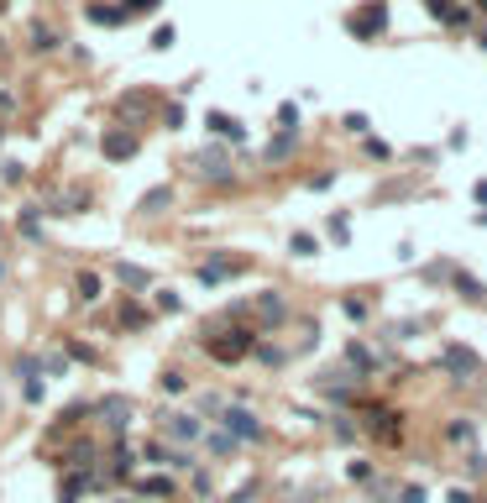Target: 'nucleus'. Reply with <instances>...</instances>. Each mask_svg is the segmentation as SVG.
<instances>
[{
	"mask_svg": "<svg viewBox=\"0 0 487 503\" xmlns=\"http://www.w3.org/2000/svg\"><path fill=\"white\" fill-rule=\"evenodd\" d=\"M346 26H351V37L372 42V37H378L382 26H388V6H378V0H372V6H362V11H351V16H346Z\"/></svg>",
	"mask_w": 487,
	"mask_h": 503,
	"instance_id": "obj_1",
	"label": "nucleus"
},
{
	"mask_svg": "<svg viewBox=\"0 0 487 503\" xmlns=\"http://www.w3.org/2000/svg\"><path fill=\"white\" fill-rule=\"evenodd\" d=\"M247 346H251V330H231V341H215L210 357H215V362H236Z\"/></svg>",
	"mask_w": 487,
	"mask_h": 503,
	"instance_id": "obj_2",
	"label": "nucleus"
},
{
	"mask_svg": "<svg viewBox=\"0 0 487 503\" xmlns=\"http://www.w3.org/2000/svg\"><path fill=\"white\" fill-rule=\"evenodd\" d=\"M204 126H210L215 136H226V142H241V121L226 116V110H210V116H204Z\"/></svg>",
	"mask_w": 487,
	"mask_h": 503,
	"instance_id": "obj_3",
	"label": "nucleus"
},
{
	"mask_svg": "<svg viewBox=\"0 0 487 503\" xmlns=\"http://www.w3.org/2000/svg\"><path fill=\"white\" fill-rule=\"evenodd\" d=\"M430 11H435V21H445V26H466V6H456V0H430Z\"/></svg>",
	"mask_w": 487,
	"mask_h": 503,
	"instance_id": "obj_4",
	"label": "nucleus"
},
{
	"mask_svg": "<svg viewBox=\"0 0 487 503\" xmlns=\"http://www.w3.org/2000/svg\"><path fill=\"white\" fill-rule=\"evenodd\" d=\"M131 152H136L131 132H105V157H131Z\"/></svg>",
	"mask_w": 487,
	"mask_h": 503,
	"instance_id": "obj_5",
	"label": "nucleus"
},
{
	"mask_svg": "<svg viewBox=\"0 0 487 503\" xmlns=\"http://www.w3.org/2000/svg\"><path fill=\"white\" fill-rule=\"evenodd\" d=\"M168 435H173V441H194V435H200L194 414H168Z\"/></svg>",
	"mask_w": 487,
	"mask_h": 503,
	"instance_id": "obj_6",
	"label": "nucleus"
},
{
	"mask_svg": "<svg viewBox=\"0 0 487 503\" xmlns=\"http://www.w3.org/2000/svg\"><path fill=\"white\" fill-rule=\"evenodd\" d=\"M226 425H231V430H236V435H251V441H257V435H262V425H257V419L247 414V409H231V414H226Z\"/></svg>",
	"mask_w": 487,
	"mask_h": 503,
	"instance_id": "obj_7",
	"label": "nucleus"
},
{
	"mask_svg": "<svg viewBox=\"0 0 487 503\" xmlns=\"http://www.w3.org/2000/svg\"><path fill=\"white\" fill-rule=\"evenodd\" d=\"M445 367H451V372H466V378H477V357H472V351H461V346L445 351Z\"/></svg>",
	"mask_w": 487,
	"mask_h": 503,
	"instance_id": "obj_8",
	"label": "nucleus"
},
{
	"mask_svg": "<svg viewBox=\"0 0 487 503\" xmlns=\"http://www.w3.org/2000/svg\"><path fill=\"white\" fill-rule=\"evenodd\" d=\"M456 294H466V299H472V304H487V288L477 283L472 273H456Z\"/></svg>",
	"mask_w": 487,
	"mask_h": 503,
	"instance_id": "obj_9",
	"label": "nucleus"
},
{
	"mask_svg": "<svg viewBox=\"0 0 487 503\" xmlns=\"http://www.w3.org/2000/svg\"><path fill=\"white\" fill-rule=\"evenodd\" d=\"M231 273H241V263H204V267H200L204 283H220V278H231Z\"/></svg>",
	"mask_w": 487,
	"mask_h": 503,
	"instance_id": "obj_10",
	"label": "nucleus"
},
{
	"mask_svg": "<svg viewBox=\"0 0 487 503\" xmlns=\"http://www.w3.org/2000/svg\"><path fill=\"white\" fill-rule=\"evenodd\" d=\"M32 48L37 53H53V48H58V32H53V26H32Z\"/></svg>",
	"mask_w": 487,
	"mask_h": 503,
	"instance_id": "obj_11",
	"label": "nucleus"
},
{
	"mask_svg": "<svg viewBox=\"0 0 487 503\" xmlns=\"http://www.w3.org/2000/svg\"><path fill=\"white\" fill-rule=\"evenodd\" d=\"M89 21H100V26H116V21H126V16H121V6H89Z\"/></svg>",
	"mask_w": 487,
	"mask_h": 503,
	"instance_id": "obj_12",
	"label": "nucleus"
},
{
	"mask_svg": "<svg viewBox=\"0 0 487 503\" xmlns=\"http://www.w3.org/2000/svg\"><path fill=\"white\" fill-rule=\"evenodd\" d=\"M168 200H173V189H168V184H163V189H152V194L142 200V215H157V210H163Z\"/></svg>",
	"mask_w": 487,
	"mask_h": 503,
	"instance_id": "obj_13",
	"label": "nucleus"
},
{
	"mask_svg": "<svg viewBox=\"0 0 487 503\" xmlns=\"http://www.w3.org/2000/svg\"><path fill=\"white\" fill-rule=\"evenodd\" d=\"M288 251H294V257H315V236H309V231H294Z\"/></svg>",
	"mask_w": 487,
	"mask_h": 503,
	"instance_id": "obj_14",
	"label": "nucleus"
},
{
	"mask_svg": "<svg viewBox=\"0 0 487 503\" xmlns=\"http://www.w3.org/2000/svg\"><path fill=\"white\" fill-rule=\"evenodd\" d=\"M278 126H283V132H299V105H278Z\"/></svg>",
	"mask_w": 487,
	"mask_h": 503,
	"instance_id": "obj_15",
	"label": "nucleus"
},
{
	"mask_svg": "<svg viewBox=\"0 0 487 503\" xmlns=\"http://www.w3.org/2000/svg\"><path fill=\"white\" fill-rule=\"evenodd\" d=\"M142 11H157V0H121V16H142Z\"/></svg>",
	"mask_w": 487,
	"mask_h": 503,
	"instance_id": "obj_16",
	"label": "nucleus"
},
{
	"mask_svg": "<svg viewBox=\"0 0 487 503\" xmlns=\"http://www.w3.org/2000/svg\"><path fill=\"white\" fill-rule=\"evenodd\" d=\"M341 126H346L351 136H362V132H367V116H362V110H351V116H341Z\"/></svg>",
	"mask_w": 487,
	"mask_h": 503,
	"instance_id": "obj_17",
	"label": "nucleus"
},
{
	"mask_svg": "<svg viewBox=\"0 0 487 503\" xmlns=\"http://www.w3.org/2000/svg\"><path fill=\"white\" fill-rule=\"evenodd\" d=\"M79 294H84V304L100 299V278H95V273H84V278H79Z\"/></svg>",
	"mask_w": 487,
	"mask_h": 503,
	"instance_id": "obj_18",
	"label": "nucleus"
},
{
	"mask_svg": "<svg viewBox=\"0 0 487 503\" xmlns=\"http://www.w3.org/2000/svg\"><path fill=\"white\" fill-rule=\"evenodd\" d=\"M142 493H147V498H163V493H173V482H163V477H147V482H142Z\"/></svg>",
	"mask_w": 487,
	"mask_h": 503,
	"instance_id": "obj_19",
	"label": "nucleus"
},
{
	"mask_svg": "<svg viewBox=\"0 0 487 503\" xmlns=\"http://www.w3.org/2000/svg\"><path fill=\"white\" fill-rule=\"evenodd\" d=\"M262 315H267V320H283V299H278V294H267V299H262Z\"/></svg>",
	"mask_w": 487,
	"mask_h": 503,
	"instance_id": "obj_20",
	"label": "nucleus"
},
{
	"mask_svg": "<svg viewBox=\"0 0 487 503\" xmlns=\"http://www.w3.org/2000/svg\"><path fill=\"white\" fill-rule=\"evenodd\" d=\"M179 304H184V299H179V294H173V288H163V294H157V310H168V315H173V310H179Z\"/></svg>",
	"mask_w": 487,
	"mask_h": 503,
	"instance_id": "obj_21",
	"label": "nucleus"
},
{
	"mask_svg": "<svg viewBox=\"0 0 487 503\" xmlns=\"http://www.w3.org/2000/svg\"><path fill=\"white\" fill-rule=\"evenodd\" d=\"M157 383H163V394H184V378H179V372H163Z\"/></svg>",
	"mask_w": 487,
	"mask_h": 503,
	"instance_id": "obj_22",
	"label": "nucleus"
},
{
	"mask_svg": "<svg viewBox=\"0 0 487 503\" xmlns=\"http://www.w3.org/2000/svg\"><path fill=\"white\" fill-rule=\"evenodd\" d=\"M173 37H179L173 26H157V32H152V48H173Z\"/></svg>",
	"mask_w": 487,
	"mask_h": 503,
	"instance_id": "obj_23",
	"label": "nucleus"
},
{
	"mask_svg": "<svg viewBox=\"0 0 487 503\" xmlns=\"http://www.w3.org/2000/svg\"><path fill=\"white\" fill-rule=\"evenodd\" d=\"M163 121H168V132H179V126H184V105H168Z\"/></svg>",
	"mask_w": 487,
	"mask_h": 503,
	"instance_id": "obj_24",
	"label": "nucleus"
},
{
	"mask_svg": "<svg viewBox=\"0 0 487 503\" xmlns=\"http://www.w3.org/2000/svg\"><path fill=\"white\" fill-rule=\"evenodd\" d=\"M398 503H425V488H404V498Z\"/></svg>",
	"mask_w": 487,
	"mask_h": 503,
	"instance_id": "obj_25",
	"label": "nucleus"
},
{
	"mask_svg": "<svg viewBox=\"0 0 487 503\" xmlns=\"http://www.w3.org/2000/svg\"><path fill=\"white\" fill-rule=\"evenodd\" d=\"M477 204H487V179H482V184H477Z\"/></svg>",
	"mask_w": 487,
	"mask_h": 503,
	"instance_id": "obj_26",
	"label": "nucleus"
},
{
	"mask_svg": "<svg viewBox=\"0 0 487 503\" xmlns=\"http://www.w3.org/2000/svg\"><path fill=\"white\" fill-rule=\"evenodd\" d=\"M482 53H487V32H482Z\"/></svg>",
	"mask_w": 487,
	"mask_h": 503,
	"instance_id": "obj_27",
	"label": "nucleus"
},
{
	"mask_svg": "<svg viewBox=\"0 0 487 503\" xmlns=\"http://www.w3.org/2000/svg\"><path fill=\"white\" fill-rule=\"evenodd\" d=\"M477 6H482V11H487V0H477Z\"/></svg>",
	"mask_w": 487,
	"mask_h": 503,
	"instance_id": "obj_28",
	"label": "nucleus"
}]
</instances>
